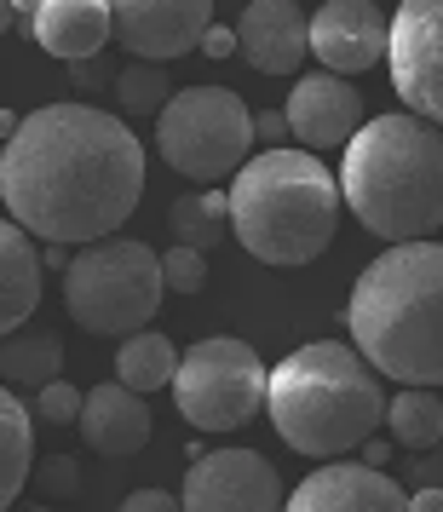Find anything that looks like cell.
<instances>
[{
  "label": "cell",
  "mask_w": 443,
  "mask_h": 512,
  "mask_svg": "<svg viewBox=\"0 0 443 512\" xmlns=\"http://www.w3.org/2000/svg\"><path fill=\"white\" fill-rule=\"evenodd\" d=\"M173 363H179V346L167 340L162 328H139V334H127L121 351H116V386L150 397L173 380Z\"/></svg>",
  "instance_id": "20"
},
{
  "label": "cell",
  "mask_w": 443,
  "mask_h": 512,
  "mask_svg": "<svg viewBox=\"0 0 443 512\" xmlns=\"http://www.w3.org/2000/svg\"><path fill=\"white\" fill-rule=\"evenodd\" d=\"M277 466L254 449H202L190 455L179 512H282Z\"/></svg>",
  "instance_id": "10"
},
{
  "label": "cell",
  "mask_w": 443,
  "mask_h": 512,
  "mask_svg": "<svg viewBox=\"0 0 443 512\" xmlns=\"http://www.w3.org/2000/svg\"><path fill=\"white\" fill-rule=\"evenodd\" d=\"M282 121H288L294 150L323 156V150H340V144L369 121V110H363V93L351 87L346 75H328L323 70V75H300V81L288 87Z\"/></svg>",
  "instance_id": "13"
},
{
  "label": "cell",
  "mask_w": 443,
  "mask_h": 512,
  "mask_svg": "<svg viewBox=\"0 0 443 512\" xmlns=\"http://www.w3.org/2000/svg\"><path fill=\"white\" fill-rule=\"evenodd\" d=\"M236 52L259 75H300L305 64V18L294 0H248L236 18Z\"/></svg>",
  "instance_id": "15"
},
{
  "label": "cell",
  "mask_w": 443,
  "mask_h": 512,
  "mask_svg": "<svg viewBox=\"0 0 443 512\" xmlns=\"http://www.w3.org/2000/svg\"><path fill=\"white\" fill-rule=\"evenodd\" d=\"M202 282H208V254L202 248H167L162 254V288L173 294H202Z\"/></svg>",
  "instance_id": "24"
},
{
  "label": "cell",
  "mask_w": 443,
  "mask_h": 512,
  "mask_svg": "<svg viewBox=\"0 0 443 512\" xmlns=\"http://www.w3.org/2000/svg\"><path fill=\"white\" fill-rule=\"evenodd\" d=\"M47 472H52V484H58V489H64V484H75V466H70V461H52Z\"/></svg>",
  "instance_id": "32"
},
{
  "label": "cell",
  "mask_w": 443,
  "mask_h": 512,
  "mask_svg": "<svg viewBox=\"0 0 443 512\" xmlns=\"http://www.w3.org/2000/svg\"><path fill=\"white\" fill-rule=\"evenodd\" d=\"M41 277H47V265H41L35 236H24L12 219H0V340L12 328H24L29 311L41 305Z\"/></svg>",
  "instance_id": "18"
},
{
  "label": "cell",
  "mask_w": 443,
  "mask_h": 512,
  "mask_svg": "<svg viewBox=\"0 0 443 512\" xmlns=\"http://www.w3.org/2000/svg\"><path fill=\"white\" fill-rule=\"evenodd\" d=\"M167 386L196 432H236L265 409V357L236 334H208L179 351Z\"/></svg>",
  "instance_id": "8"
},
{
  "label": "cell",
  "mask_w": 443,
  "mask_h": 512,
  "mask_svg": "<svg viewBox=\"0 0 443 512\" xmlns=\"http://www.w3.org/2000/svg\"><path fill=\"white\" fill-rule=\"evenodd\" d=\"M346 162L334 173L340 208L357 213L369 236L392 242H432L443 225V139L432 121L380 116L363 121L346 144Z\"/></svg>",
  "instance_id": "3"
},
{
  "label": "cell",
  "mask_w": 443,
  "mask_h": 512,
  "mask_svg": "<svg viewBox=\"0 0 443 512\" xmlns=\"http://www.w3.org/2000/svg\"><path fill=\"white\" fill-rule=\"evenodd\" d=\"M64 259H70V254H64L58 242H47V254H41V265H58V271H64Z\"/></svg>",
  "instance_id": "34"
},
{
  "label": "cell",
  "mask_w": 443,
  "mask_h": 512,
  "mask_svg": "<svg viewBox=\"0 0 443 512\" xmlns=\"http://www.w3.org/2000/svg\"><path fill=\"white\" fill-rule=\"evenodd\" d=\"M409 512H443V489H438V484L409 489Z\"/></svg>",
  "instance_id": "30"
},
{
  "label": "cell",
  "mask_w": 443,
  "mask_h": 512,
  "mask_svg": "<svg viewBox=\"0 0 443 512\" xmlns=\"http://www.w3.org/2000/svg\"><path fill=\"white\" fill-rule=\"evenodd\" d=\"M173 231H179L185 248H202V254H208L213 242H219V219H208L196 196H179V202H173Z\"/></svg>",
  "instance_id": "25"
},
{
  "label": "cell",
  "mask_w": 443,
  "mask_h": 512,
  "mask_svg": "<svg viewBox=\"0 0 443 512\" xmlns=\"http://www.w3.org/2000/svg\"><path fill=\"white\" fill-rule=\"evenodd\" d=\"M380 426H392V438L403 443V449H415V455L438 449V438H443V403H438V392H432V386H403V392L386 403Z\"/></svg>",
  "instance_id": "22"
},
{
  "label": "cell",
  "mask_w": 443,
  "mask_h": 512,
  "mask_svg": "<svg viewBox=\"0 0 443 512\" xmlns=\"http://www.w3.org/2000/svg\"><path fill=\"white\" fill-rule=\"evenodd\" d=\"M110 35L144 64H167L202 47L213 24V0H104Z\"/></svg>",
  "instance_id": "11"
},
{
  "label": "cell",
  "mask_w": 443,
  "mask_h": 512,
  "mask_svg": "<svg viewBox=\"0 0 443 512\" xmlns=\"http://www.w3.org/2000/svg\"><path fill=\"white\" fill-rule=\"evenodd\" d=\"M35 415L47 420V426H70L81 415V386H70L64 374L47 380V386H35Z\"/></svg>",
  "instance_id": "26"
},
{
  "label": "cell",
  "mask_w": 443,
  "mask_h": 512,
  "mask_svg": "<svg viewBox=\"0 0 443 512\" xmlns=\"http://www.w3.org/2000/svg\"><path fill=\"white\" fill-rule=\"evenodd\" d=\"M386 52V12L374 0H323L305 18V58H317L328 75H363Z\"/></svg>",
  "instance_id": "12"
},
{
  "label": "cell",
  "mask_w": 443,
  "mask_h": 512,
  "mask_svg": "<svg viewBox=\"0 0 443 512\" xmlns=\"http://www.w3.org/2000/svg\"><path fill=\"white\" fill-rule=\"evenodd\" d=\"M265 415L294 455L340 461L380 432L386 392L346 340H311L288 351L277 369H265Z\"/></svg>",
  "instance_id": "4"
},
{
  "label": "cell",
  "mask_w": 443,
  "mask_h": 512,
  "mask_svg": "<svg viewBox=\"0 0 443 512\" xmlns=\"http://www.w3.org/2000/svg\"><path fill=\"white\" fill-rule=\"evenodd\" d=\"M6 6H12V18H24V24H29V18H35V6H41V0H6Z\"/></svg>",
  "instance_id": "33"
},
{
  "label": "cell",
  "mask_w": 443,
  "mask_h": 512,
  "mask_svg": "<svg viewBox=\"0 0 443 512\" xmlns=\"http://www.w3.org/2000/svg\"><path fill=\"white\" fill-rule=\"evenodd\" d=\"M116 512H179V495H167V489H133Z\"/></svg>",
  "instance_id": "27"
},
{
  "label": "cell",
  "mask_w": 443,
  "mask_h": 512,
  "mask_svg": "<svg viewBox=\"0 0 443 512\" xmlns=\"http://www.w3.org/2000/svg\"><path fill=\"white\" fill-rule=\"evenodd\" d=\"M156 116L162 162L196 185H231V173L254 156V110L231 87H185Z\"/></svg>",
  "instance_id": "7"
},
{
  "label": "cell",
  "mask_w": 443,
  "mask_h": 512,
  "mask_svg": "<svg viewBox=\"0 0 443 512\" xmlns=\"http://www.w3.org/2000/svg\"><path fill=\"white\" fill-rule=\"evenodd\" d=\"M254 139L265 144V150H282V144H288V121H282V110H259L254 116Z\"/></svg>",
  "instance_id": "28"
},
{
  "label": "cell",
  "mask_w": 443,
  "mask_h": 512,
  "mask_svg": "<svg viewBox=\"0 0 443 512\" xmlns=\"http://www.w3.org/2000/svg\"><path fill=\"white\" fill-rule=\"evenodd\" d=\"M162 254L133 236H98L64 259V311L98 340H127L162 311Z\"/></svg>",
  "instance_id": "6"
},
{
  "label": "cell",
  "mask_w": 443,
  "mask_h": 512,
  "mask_svg": "<svg viewBox=\"0 0 443 512\" xmlns=\"http://www.w3.org/2000/svg\"><path fill=\"white\" fill-rule=\"evenodd\" d=\"M18 512H52V507H18Z\"/></svg>",
  "instance_id": "37"
},
{
  "label": "cell",
  "mask_w": 443,
  "mask_h": 512,
  "mask_svg": "<svg viewBox=\"0 0 443 512\" xmlns=\"http://www.w3.org/2000/svg\"><path fill=\"white\" fill-rule=\"evenodd\" d=\"M116 98L127 116H156L167 98H173V87H167L162 64H144V58H133L127 70L116 75Z\"/></svg>",
  "instance_id": "23"
},
{
  "label": "cell",
  "mask_w": 443,
  "mask_h": 512,
  "mask_svg": "<svg viewBox=\"0 0 443 512\" xmlns=\"http://www.w3.org/2000/svg\"><path fill=\"white\" fill-rule=\"evenodd\" d=\"M282 512H409V489L363 461H323L300 489L282 495Z\"/></svg>",
  "instance_id": "14"
},
{
  "label": "cell",
  "mask_w": 443,
  "mask_h": 512,
  "mask_svg": "<svg viewBox=\"0 0 443 512\" xmlns=\"http://www.w3.org/2000/svg\"><path fill=\"white\" fill-rule=\"evenodd\" d=\"M6 29H12V6H6V0H0V35H6Z\"/></svg>",
  "instance_id": "36"
},
{
  "label": "cell",
  "mask_w": 443,
  "mask_h": 512,
  "mask_svg": "<svg viewBox=\"0 0 443 512\" xmlns=\"http://www.w3.org/2000/svg\"><path fill=\"white\" fill-rule=\"evenodd\" d=\"M225 225L259 265H311L340 225L334 167L294 144L259 150L231 173Z\"/></svg>",
  "instance_id": "5"
},
{
  "label": "cell",
  "mask_w": 443,
  "mask_h": 512,
  "mask_svg": "<svg viewBox=\"0 0 443 512\" xmlns=\"http://www.w3.org/2000/svg\"><path fill=\"white\" fill-rule=\"evenodd\" d=\"M81 438L93 443L98 455H110V461H133L144 443H150V403L139 392H127L116 380H104L93 392H81Z\"/></svg>",
  "instance_id": "16"
},
{
  "label": "cell",
  "mask_w": 443,
  "mask_h": 512,
  "mask_svg": "<svg viewBox=\"0 0 443 512\" xmlns=\"http://www.w3.org/2000/svg\"><path fill=\"white\" fill-rule=\"evenodd\" d=\"M12 133H18V116H12V110H0V144L12 139Z\"/></svg>",
  "instance_id": "35"
},
{
  "label": "cell",
  "mask_w": 443,
  "mask_h": 512,
  "mask_svg": "<svg viewBox=\"0 0 443 512\" xmlns=\"http://www.w3.org/2000/svg\"><path fill=\"white\" fill-rule=\"evenodd\" d=\"M139 196L144 144L98 104H41L18 116V133L0 144V213L35 242L87 248L116 236Z\"/></svg>",
  "instance_id": "1"
},
{
  "label": "cell",
  "mask_w": 443,
  "mask_h": 512,
  "mask_svg": "<svg viewBox=\"0 0 443 512\" xmlns=\"http://www.w3.org/2000/svg\"><path fill=\"white\" fill-rule=\"evenodd\" d=\"M202 47H208V58H236V35H231V29H219V24H208Z\"/></svg>",
  "instance_id": "29"
},
{
  "label": "cell",
  "mask_w": 443,
  "mask_h": 512,
  "mask_svg": "<svg viewBox=\"0 0 443 512\" xmlns=\"http://www.w3.org/2000/svg\"><path fill=\"white\" fill-rule=\"evenodd\" d=\"M64 374V346H58V334H24V328H12L6 340H0V386H47Z\"/></svg>",
  "instance_id": "21"
},
{
  "label": "cell",
  "mask_w": 443,
  "mask_h": 512,
  "mask_svg": "<svg viewBox=\"0 0 443 512\" xmlns=\"http://www.w3.org/2000/svg\"><path fill=\"white\" fill-rule=\"evenodd\" d=\"M392 87L403 98V116L443 121V0H403L386 24V52Z\"/></svg>",
  "instance_id": "9"
},
{
  "label": "cell",
  "mask_w": 443,
  "mask_h": 512,
  "mask_svg": "<svg viewBox=\"0 0 443 512\" xmlns=\"http://www.w3.org/2000/svg\"><path fill=\"white\" fill-rule=\"evenodd\" d=\"M357 449H363V466H380L386 455H392V443H374V438H363Z\"/></svg>",
  "instance_id": "31"
},
{
  "label": "cell",
  "mask_w": 443,
  "mask_h": 512,
  "mask_svg": "<svg viewBox=\"0 0 443 512\" xmlns=\"http://www.w3.org/2000/svg\"><path fill=\"white\" fill-rule=\"evenodd\" d=\"M35 472V420H29L24 397H12V386H0V512L18 507V489Z\"/></svg>",
  "instance_id": "19"
},
{
  "label": "cell",
  "mask_w": 443,
  "mask_h": 512,
  "mask_svg": "<svg viewBox=\"0 0 443 512\" xmlns=\"http://www.w3.org/2000/svg\"><path fill=\"white\" fill-rule=\"evenodd\" d=\"M351 351L380 380L397 386H438L443 374V248L432 242H392L346 300Z\"/></svg>",
  "instance_id": "2"
},
{
  "label": "cell",
  "mask_w": 443,
  "mask_h": 512,
  "mask_svg": "<svg viewBox=\"0 0 443 512\" xmlns=\"http://www.w3.org/2000/svg\"><path fill=\"white\" fill-rule=\"evenodd\" d=\"M29 29H35L41 52L64 58V64H93L110 47V6L104 0H41Z\"/></svg>",
  "instance_id": "17"
}]
</instances>
